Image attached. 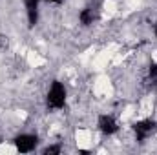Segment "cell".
Instances as JSON below:
<instances>
[{
  "mask_svg": "<svg viewBox=\"0 0 157 155\" xmlns=\"http://www.w3.org/2000/svg\"><path fill=\"white\" fill-rule=\"evenodd\" d=\"M64 102H66L64 86L60 82H53L49 88V93H48V106L53 110H60V108H64Z\"/></svg>",
  "mask_w": 157,
  "mask_h": 155,
  "instance_id": "cell-1",
  "label": "cell"
},
{
  "mask_svg": "<svg viewBox=\"0 0 157 155\" xmlns=\"http://www.w3.org/2000/svg\"><path fill=\"white\" fill-rule=\"evenodd\" d=\"M155 130H157V122L155 120H150V119L139 120V122L133 124V131H135V137H137L139 142H143L144 139H148Z\"/></svg>",
  "mask_w": 157,
  "mask_h": 155,
  "instance_id": "cell-2",
  "label": "cell"
},
{
  "mask_svg": "<svg viewBox=\"0 0 157 155\" xmlns=\"http://www.w3.org/2000/svg\"><path fill=\"white\" fill-rule=\"evenodd\" d=\"M37 142H39V139H37L35 135H18V137L15 139V146H17V150L22 152V153L33 152L35 146H37Z\"/></svg>",
  "mask_w": 157,
  "mask_h": 155,
  "instance_id": "cell-3",
  "label": "cell"
},
{
  "mask_svg": "<svg viewBox=\"0 0 157 155\" xmlns=\"http://www.w3.org/2000/svg\"><path fill=\"white\" fill-rule=\"evenodd\" d=\"M99 128L104 135H113L117 131V122L113 120V117L110 115H101L99 117Z\"/></svg>",
  "mask_w": 157,
  "mask_h": 155,
  "instance_id": "cell-4",
  "label": "cell"
},
{
  "mask_svg": "<svg viewBox=\"0 0 157 155\" xmlns=\"http://www.w3.org/2000/svg\"><path fill=\"white\" fill-rule=\"evenodd\" d=\"M26 9H28V20H29V26H35V24H37L39 0H26Z\"/></svg>",
  "mask_w": 157,
  "mask_h": 155,
  "instance_id": "cell-5",
  "label": "cell"
},
{
  "mask_svg": "<svg viewBox=\"0 0 157 155\" xmlns=\"http://www.w3.org/2000/svg\"><path fill=\"white\" fill-rule=\"evenodd\" d=\"M95 18H97V11H95L93 7H86V9H82V13H80V22H82L84 26L93 24Z\"/></svg>",
  "mask_w": 157,
  "mask_h": 155,
  "instance_id": "cell-6",
  "label": "cell"
},
{
  "mask_svg": "<svg viewBox=\"0 0 157 155\" xmlns=\"http://www.w3.org/2000/svg\"><path fill=\"white\" fill-rule=\"evenodd\" d=\"M148 82L157 86V64H152L150 66V78H148Z\"/></svg>",
  "mask_w": 157,
  "mask_h": 155,
  "instance_id": "cell-7",
  "label": "cell"
},
{
  "mask_svg": "<svg viewBox=\"0 0 157 155\" xmlns=\"http://www.w3.org/2000/svg\"><path fill=\"white\" fill-rule=\"evenodd\" d=\"M44 153H46V155L60 153V146H49V148H46V150H44Z\"/></svg>",
  "mask_w": 157,
  "mask_h": 155,
  "instance_id": "cell-8",
  "label": "cell"
},
{
  "mask_svg": "<svg viewBox=\"0 0 157 155\" xmlns=\"http://www.w3.org/2000/svg\"><path fill=\"white\" fill-rule=\"evenodd\" d=\"M48 2H55V4H59V2H62V0H48Z\"/></svg>",
  "mask_w": 157,
  "mask_h": 155,
  "instance_id": "cell-9",
  "label": "cell"
},
{
  "mask_svg": "<svg viewBox=\"0 0 157 155\" xmlns=\"http://www.w3.org/2000/svg\"><path fill=\"white\" fill-rule=\"evenodd\" d=\"M155 35H157V28H155Z\"/></svg>",
  "mask_w": 157,
  "mask_h": 155,
  "instance_id": "cell-10",
  "label": "cell"
}]
</instances>
